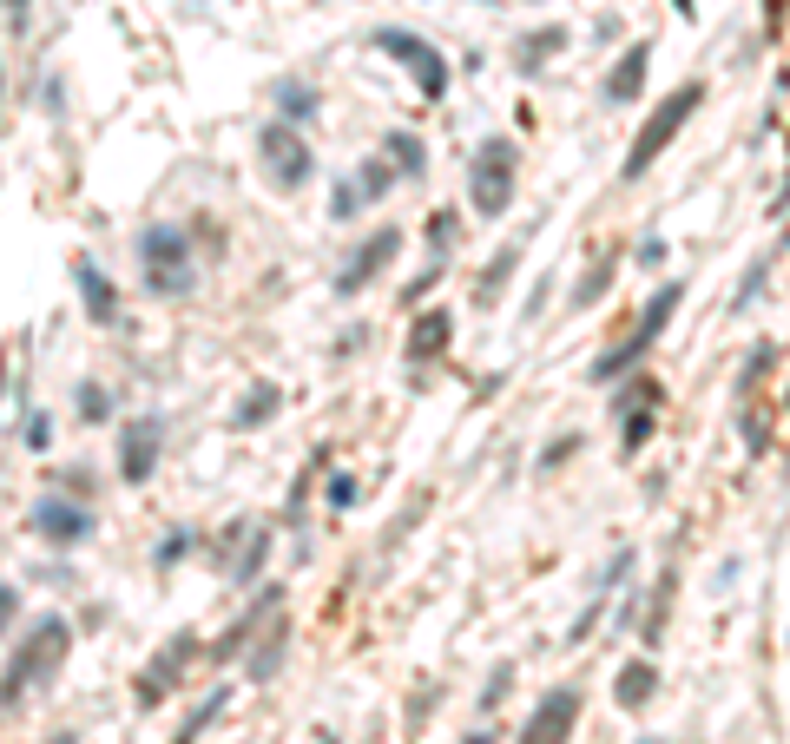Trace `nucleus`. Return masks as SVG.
Listing matches in <instances>:
<instances>
[{
    "mask_svg": "<svg viewBox=\"0 0 790 744\" xmlns=\"http://www.w3.org/2000/svg\"><path fill=\"white\" fill-rule=\"evenodd\" d=\"M66 652H73V619L66 613H40L27 633H20L7 672H0V705H20L27 692H47V685L60 679Z\"/></svg>",
    "mask_w": 790,
    "mask_h": 744,
    "instance_id": "f257e3e1",
    "label": "nucleus"
},
{
    "mask_svg": "<svg viewBox=\"0 0 790 744\" xmlns=\"http://www.w3.org/2000/svg\"><path fill=\"white\" fill-rule=\"evenodd\" d=\"M139 290L158 303H178L198 290V244H191L185 224L158 218L139 231Z\"/></svg>",
    "mask_w": 790,
    "mask_h": 744,
    "instance_id": "f03ea898",
    "label": "nucleus"
},
{
    "mask_svg": "<svg viewBox=\"0 0 790 744\" xmlns=\"http://www.w3.org/2000/svg\"><path fill=\"white\" fill-rule=\"evenodd\" d=\"M679 303H685V284H679V277H672V284H665L659 297H652L646 310H639V323H632V330L619 336V343H606L600 356H593V369H586V382H600V389H606V382L632 376V369H639V363H646V356H652V343H659V336L672 330V317H679Z\"/></svg>",
    "mask_w": 790,
    "mask_h": 744,
    "instance_id": "7ed1b4c3",
    "label": "nucleus"
},
{
    "mask_svg": "<svg viewBox=\"0 0 790 744\" xmlns=\"http://www.w3.org/2000/svg\"><path fill=\"white\" fill-rule=\"evenodd\" d=\"M705 106V80H685V86H672V93L659 99V112H652L646 126H639V139L626 145V165H619V178H626V185H639V178L652 172V165H659V152L672 139H679L685 126H692V112Z\"/></svg>",
    "mask_w": 790,
    "mask_h": 744,
    "instance_id": "20e7f679",
    "label": "nucleus"
},
{
    "mask_svg": "<svg viewBox=\"0 0 790 744\" xmlns=\"http://www.w3.org/2000/svg\"><path fill=\"white\" fill-rule=\"evenodd\" d=\"M514 172H521V145L514 139L488 132V139L474 145V159H468V205H474V218H507V205H514Z\"/></svg>",
    "mask_w": 790,
    "mask_h": 744,
    "instance_id": "39448f33",
    "label": "nucleus"
},
{
    "mask_svg": "<svg viewBox=\"0 0 790 744\" xmlns=\"http://www.w3.org/2000/svg\"><path fill=\"white\" fill-rule=\"evenodd\" d=\"M369 47H376L382 60L402 66L428 106L448 99V53H435V40H422V33H409V27H376V33H369Z\"/></svg>",
    "mask_w": 790,
    "mask_h": 744,
    "instance_id": "423d86ee",
    "label": "nucleus"
},
{
    "mask_svg": "<svg viewBox=\"0 0 790 744\" xmlns=\"http://www.w3.org/2000/svg\"><path fill=\"white\" fill-rule=\"evenodd\" d=\"M27 534L47 540V547H60V554H73V547H86V540L99 534V507L53 488V494H40V501L27 507Z\"/></svg>",
    "mask_w": 790,
    "mask_h": 744,
    "instance_id": "0eeeda50",
    "label": "nucleus"
},
{
    "mask_svg": "<svg viewBox=\"0 0 790 744\" xmlns=\"http://www.w3.org/2000/svg\"><path fill=\"white\" fill-rule=\"evenodd\" d=\"M257 159H264V178L277 191H297L316 178V152L310 139H303V126H290V119H270L264 132H257Z\"/></svg>",
    "mask_w": 790,
    "mask_h": 744,
    "instance_id": "6e6552de",
    "label": "nucleus"
},
{
    "mask_svg": "<svg viewBox=\"0 0 790 744\" xmlns=\"http://www.w3.org/2000/svg\"><path fill=\"white\" fill-rule=\"evenodd\" d=\"M198 652H205V646H198L191 633H172L152 659L139 665V679H132V685H139V692H132V698H139V712H152V705H165V698L178 692V679H185V665L198 659Z\"/></svg>",
    "mask_w": 790,
    "mask_h": 744,
    "instance_id": "1a4fd4ad",
    "label": "nucleus"
},
{
    "mask_svg": "<svg viewBox=\"0 0 790 744\" xmlns=\"http://www.w3.org/2000/svg\"><path fill=\"white\" fill-rule=\"evenodd\" d=\"M395 257H402V224H376V231L349 251V270H336V297H363Z\"/></svg>",
    "mask_w": 790,
    "mask_h": 744,
    "instance_id": "9d476101",
    "label": "nucleus"
},
{
    "mask_svg": "<svg viewBox=\"0 0 790 744\" xmlns=\"http://www.w3.org/2000/svg\"><path fill=\"white\" fill-rule=\"evenodd\" d=\"M158 455H165V415H132L119 428V481L145 488L158 475Z\"/></svg>",
    "mask_w": 790,
    "mask_h": 744,
    "instance_id": "9b49d317",
    "label": "nucleus"
},
{
    "mask_svg": "<svg viewBox=\"0 0 790 744\" xmlns=\"http://www.w3.org/2000/svg\"><path fill=\"white\" fill-rule=\"evenodd\" d=\"M580 685H553L534 705V718L521 725V744H573V725H580Z\"/></svg>",
    "mask_w": 790,
    "mask_h": 744,
    "instance_id": "f8f14e48",
    "label": "nucleus"
},
{
    "mask_svg": "<svg viewBox=\"0 0 790 744\" xmlns=\"http://www.w3.org/2000/svg\"><path fill=\"white\" fill-rule=\"evenodd\" d=\"M73 290L86 303V323H99V330L119 323V284L99 270V257H73Z\"/></svg>",
    "mask_w": 790,
    "mask_h": 744,
    "instance_id": "ddd939ff",
    "label": "nucleus"
},
{
    "mask_svg": "<svg viewBox=\"0 0 790 744\" xmlns=\"http://www.w3.org/2000/svg\"><path fill=\"white\" fill-rule=\"evenodd\" d=\"M448 343H455V317H448V310H415L409 336H402V363L422 369V363H435V356H448Z\"/></svg>",
    "mask_w": 790,
    "mask_h": 744,
    "instance_id": "4468645a",
    "label": "nucleus"
},
{
    "mask_svg": "<svg viewBox=\"0 0 790 744\" xmlns=\"http://www.w3.org/2000/svg\"><path fill=\"white\" fill-rule=\"evenodd\" d=\"M646 66H652V47L632 40V47L613 60V73H606V106H632V99L646 93Z\"/></svg>",
    "mask_w": 790,
    "mask_h": 744,
    "instance_id": "2eb2a0df",
    "label": "nucleus"
},
{
    "mask_svg": "<svg viewBox=\"0 0 790 744\" xmlns=\"http://www.w3.org/2000/svg\"><path fill=\"white\" fill-rule=\"evenodd\" d=\"M652 692H659V659H626L613 679V705L619 712H646Z\"/></svg>",
    "mask_w": 790,
    "mask_h": 744,
    "instance_id": "dca6fc26",
    "label": "nucleus"
},
{
    "mask_svg": "<svg viewBox=\"0 0 790 744\" xmlns=\"http://www.w3.org/2000/svg\"><path fill=\"white\" fill-rule=\"evenodd\" d=\"M277 409H284V389H277V382H270V376H257L251 389L237 396V409H231V428H244V435H251V428L277 422Z\"/></svg>",
    "mask_w": 790,
    "mask_h": 744,
    "instance_id": "f3484780",
    "label": "nucleus"
},
{
    "mask_svg": "<svg viewBox=\"0 0 790 744\" xmlns=\"http://www.w3.org/2000/svg\"><path fill=\"white\" fill-rule=\"evenodd\" d=\"M553 53H567V27H534L514 40V73H540Z\"/></svg>",
    "mask_w": 790,
    "mask_h": 744,
    "instance_id": "a211bd4d",
    "label": "nucleus"
},
{
    "mask_svg": "<svg viewBox=\"0 0 790 744\" xmlns=\"http://www.w3.org/2000/svg\"><path fill=\"white\" fill-rule=\"evenodd\" d=\"M284 652H290V619L277 613V619L264 626V646H257V652H251V665H244V672H251V685H270V679H277Z\"/></svg>",
    "mask_w": 790,
    "mask_h": 744,
    "instance_id": "6ab92c4d",
    "label": "nucleus"
},
{
    "mask_svg": "<svg viewBox=\"0 0 790 744\" xmlns=\"http://www.w3.org/2000/svg\"><path fill=\"white\" fill-rule=\"evenodd\" d=\"M382 159L395 165V178H428V145L415 139V132H389V139H382Z\"/></svg>",
    "mask_w": 790,
    "mask_h": 744,
    "instance_id": "aec40b11",
    "label": "nucleus"
},
{
    "mask_svg": "<svg viewBox=\"0 0 790 744\" xmlns=\"http://www.w3.org/2000/svg\"><path fill=\"white\" fill-rule=\"evenodd\" d=\"M514 264H521V238H514V244H501V251L488 257V270L474 277V303H494V297H501V290L514 284Z\"/></svg>",
    "mask_w": 790,
    "mask_h": 744,
    "instance_id": "412c9836",
    "label": "nucleus"
},
{
    "mask_svg": "<svg viewBox=\"0 0 790 744\" xmlns=\"http://www.w3.org/2000/svg\"><path fill=\"white\" fill-rule=\"evenodd\" d=\"M73 415H79V428H106L112 422V389L106 382H73Z\"/></svg>",
    "mask_w": 790,
    "mask_h": 744,
    "instance_id": "4be33fe9",
    "label": "nucleus"
},
{
    "mask_svg": "<svg viewBox=\"0 0 790 744\" xmlns=\"http://www.w3.org/2000/svg\"><path fill=\"white\" fill-rule=\"evenodd\" d=\"M316 106H323V93H316L310 80H284L277 86V119H290V126H310Z\"/></svg>",
    "mask_w": 790,
    "mask_h": 744,
    "instance_id": "5701e85b",
    "label": "nucleus"
},
{
    "mask_svg": "<svg viewBox=\"0 0 790 744\" xmlns=\"http://www.w3.org/2000/svg\"><path fill=\"white\" fill-rule=\"evenodd\" d=\"M264 560H270V527L244 521V554L231 560V580H237V586H251L257 573H264Z\"/></svg>",
    "mask_w": 790,
    "mask_h": 744,
    "instance_id": "b1692460",
    "label": "nucleus"
},
{
    "mask_svg": "<svg viewBox=\"0 0 790 744\" xmlns=\"http://www.w3.org/2000/svg\"><path fill=\"white\" fill-rule=\"evenodd\" d=\"M659 409L665 402H639V409H619V455H639V448L652 442V428H659Z\"/></svg>",
    "mask_w": 790,
    "mask_h": 744,
    "instance_id": "393cba45",
    "label": "nucleus"
},
{
    "mask_svg": "<svg viewBox=\"0 0 790 744\" xmlns=\"http://www.w3.org/2000/svg\"><path fill=\"white\" fill-rule=\"evenodd\" d=\"M606 290H613V257H600V264L586 270L580 284H573V297H567V303H573V310H593V303H600Z\"/></svg>",
    "mask_w": 790,
    "mask_h": 744,
    "instance_id": "a878e982",
    "label": "nucleus"
},
{
    "mask_svg": "<svg viewBox=\"0 0 790 744\" xmlns=\"http://www.w3.org/2000/svg\"><path fill=\"white\" fill-rule=\"evenodd\" d=\"M356 185H363L369 205H382V198L395 191V165L389 159H363V165H356Z\"/></svg>",
    "mask_w": 790,
    "mask_h": 744,
    "instance_id": "bb28decb",
    "label": "nucleus"
},
{
    "mask_svg": "<svg viewBox=\"0 0 790 744\" xmlns=\"http://www.w3.org/2000/svg\"><path fill=\"white\" fill-rule=\"evenodd\" d=\"M455 244H461V218L455 211H435V218H428V251H435V264H448Z\"/></svg>",
    "mask_w": 790,
    "mask_h": 744,
    "instance_id": "cd10ccee",
    "label": "nucleus"
},
{
    "mask_svg": "<svg viewBox=\"0 0 790 744\" xmlns=\"http://www.w3.org/2000/svg\"><path fill=\"white\" fill-rule=\"evenodd\" d=\"M363 205H369L363 185H356V178H336V191H330V218H336V224H356V218H363Z\"/></svg>",
    "mask_w": 790,
    "mask_h": 744,
    "instance_id": "c85d7f7f",
    "label": "nucleus"
},
{
    "mask_svg": "<svg viewBox=\"0 0 790 744\" xmlns=\"http://www.w3.org/2000/svg\"><path fill=\"white\" fill-rule=\"evenodd\" d=\"M191 547H198V534H191V527H172V534H165V540L152 547V567H158V573H165V567H178V560H185Z\"/></svg>",
    "mask_w": 790,
    "mask_h": 744,
    "instance_id": "c756f323",
    "label": "nucleus"
},
{
    "mask_svg": "<svg viewBox=\"0 0 790 744\" xmlns=\"http://www.w3.org/2000/svg\"><path fill=\"white\" fill-rule=\"evenodd\" d=\"M218 712H224V685H218V692H211L205 705H198V712L185 718V731H178V744H191V738H198V731H205V725H211V718H218Z\"/></svg>",
    "mask_w": 790,
    "mask_h": 744,
    "instance_id": "7c9ffc66",
    "label": "nucleus"
},
{
    "mask_svg": "<svg viewBox=\"0 0 790 744\" xmlns=\"http://www.w3.org/2000/svg\"><path fill=\"white\" fill-rule=\"evenodd\" d=\"M764 290V257L751 270H744V284H738V297H731V317H744V310H751V297H758Z\"/></svg>",
    "mask_w": 790,
    "mask_h": 744,
    "instance_id": "2f4dec72",
    "label": "nucleus"
},
{
    "mask_svg": "<svg viewBox=\"0 0 790 744\" xmlns=\"http://www.w3.org/2000/svg\"><path fill=\"white\" fill-rule=\"evenodd\" d=\"M53 488H60V494H79V501H93V481H86V468H53Z\"/></svg>",
    "mask_w": 790,
    "mask_h": 744,
    "instance_id": "473e14b6",
    "label": "nucleus"
},
{
    "mask_svg": "<svg viewBox=\"0 0 790 744\" xmlns=\"http://www.w3.org/2000/svg\"><path fill=\"white\" fill-rule=\"evenodd\" d=\"M20 435H27V448H47V442H53V422H47L40 409H33L27 422H20Z\"/></svg>",
    "mask_w": 790,
    "mask_h": 744,
    "instance_id": "72a5a7b5",
    "label": "nucleus"
},
{
    "mask_svg": "<svg viewBox=\"0 0 790 744\" xmlns=\"http://www.w3.org/2000/svg\"><path fill=\"white\" fill-rule=\"evenodd\" d=\"M20 619V586H7L0 580V639H7V626Z\"/></svg>",
    "mask_w": 790,
    "mask_h": 744,
    "instance_id": "f704fd0d",
    "label": "nucleus"
},
{
    "mask_svg": "<svg viewBox=\"0 0 790 744\" xmlns=\"http://www.w3.org/2000/svg\"><path fill=\"white\" fill-rule=\"evenodd\" d=\"M593 626H600V600L586 606L580 619H573V633H567V646H586V639H593Z\"/></svg>",
    "mask_w": 790,
    "mask_h": 744,
    "instance_id": "c9c22d12",
    "label": "nucleus"
},
{
    "mask_svg": "<svg viewBox=\"0 0 790 744\" xmlns=\"http://www.w3.org/2000/svg\"><path fill=\"white\" fill-rule=\"evenodd\" d=\"M349 501H356V481H349V475H330V507H349Z\"/></svg>",
    "mask_w": 790,
    "mask_h": 744,
    "instance_id": "e433bc0d",
    "label": "nucleus"
},
{
    "mask_svg": "<svg viewBox=\"0 0 790 744\" xmlns=\"http://www.w3.org/2000/svg\"><path fill=\"white\" fill-rule=\"evenodd\" d=\"M639 264L659 270V264H665V238H646V244H639Z\"/></svg>",
    "mask_w": 790,
    "mask_h": 744,
    "instance_id": "4c0bfd02",
    "label": "nucleus"
},
{
    "mask_svg": "<svg viewBox=\"0 0 790 744\" xmlns=\"http://www.w3.org/2000/svg\"><path fill=\"white\" fill-rule=\"evenodd\" d=\"M790 159V152H784ZM777 211H790V165H784V185H777Z\"/></svg>",
    "mask_w": 790,
    "mask_h": 744,
    "instance_id": "58836bf2",
    "label": "nucleus"
},
{
    "mask_svg": "<svg viewBox=\"0 0 790 744\" xmlns=\"http://www.w3.org/2000/svg\"><path fill=\"white\" fill-rule=\"evenodd\" d=\"M672 7H679V20H692V14H698V0H672Z\"/></svg>",
    "mask_w": 790,
    "mask_h": 744,
    "instance_id": "ea45409f",
    "label": "nucleus"
},
{
    "mask_svg": "<svg viewBox=\"0 0 790 744\" xmlns=\"http://www.w3.org/2000/svg\"><path fill=\"white\" fill-rule=\"evenodd\" d=\"M47 744H79V731H53V738Z\"/></svg>",
    "mask_w": 790,
    "mask_h": 744,
    "instance_id": "a19ab883",
    "label": "nucleus"
},
{
    "mask_svg": "<svg viewBox=\"0 0 790 744\" xmlns=\"http://www.w3.org/2000/svg\"><path fill=\"white\" fill-rule=\"evenodd\" d=\"M468 744H488V738H468Z\"/></svg>",
    "mask_w": 790,
    "mask_h": 744,
    "instance_id": "79ce46f5",
    "label": "nucleus"
},
{
    "mask_svg": "<svg viewBox=\"0 0 790 744\" xmlns=\"http://www.w3.org/2000/svg\"><path fill=\"white\" fill-rule=\"evenodd\" d=\"M0 376H7V363H0Z\"/></svg>",
    "mask_w": 790,
    "mask_h": 744,
    "instance_id": "37998d69",
    "label": "nucleus"
},
{
    "mask_svg": "<svg viewBox=\"0 0 790 744\" xmlns=\"http://www.w3.org/2000/svg\"><path fill=\"white\" fill-rule=\"evenodd\" d=\"M481 7H488V0H481Z\"/></svg>",
    "mask_w": 790,
    "mask_h": 744,
    "instance_id": "c03bdc74",
    "label": "nucleus"
}]
</instances>
